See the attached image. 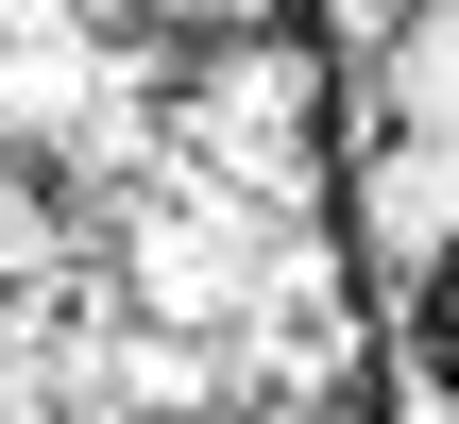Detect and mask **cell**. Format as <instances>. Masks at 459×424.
I'll return each instance as SVG.
<instances>
[{
    "mask_svg": "<svg viewBox=\"0 0 459 424\" xmlns=\"http://www.w3.org/2000/svg\"><path fill=\"white\" fill-rule=\"evenodd\" d=\"M0 424H392L324 0H0Z\"/></svg>",
    "mask_w": 459,
    "mask_h": 424,
    "instance_id": "cell-1",
    "label": "cell"
}]
</instances>
